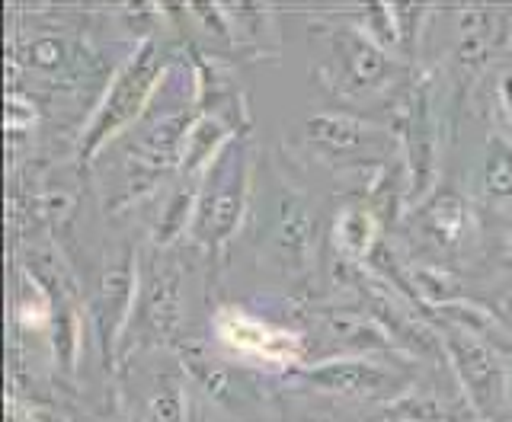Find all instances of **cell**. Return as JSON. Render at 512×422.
Here are the masks:
<instances>
[{
  "mask_svg": "<svg viewBox=\"0 0 512 422\" xmlns=\"http://www.w3.org/2000/svg\"><path fill=\"white\" fill-rule=\"evenodd\" d=\"M436 116H432V96L429 87L420 84L407 96V109H404V135H407V154H410V170H413V183L416 192L413 196H423L432 180V167H436Z\"/></svg>",
  "mask_w": 512,
  "mask_h": 422,
  "instance_id": "obj_11",
  "label": "cell"
},
{
  "mask_svg": "<svg viewBox=\"0 0 512 422\" xmlns=\"http://www.w3.org/2000/svg\"><path fill=\"white\" fill-rule=\"evenodd\" d=\"M464 227H468V205L458 196H452V192L439 196L423 215V231L436 240L439 247H455L464 237Z\"/></svg>",
  "mask_w": 512,
  "mask_h": 422,
  "instance_id": "obj_13",
  "label": "cell"
},
{
  "mask_svg": "<svg viewBox=\"0 0 512 422\" xmlns=\"http://www.w3.org/2000/svg\"><path fill=\"white\" fill-rule=\"evenodd\" d=\"M170 61V45L160 36H148L138 42L132 58L112 74L100 106L93 109V119L87 122L84 135H80V157L93 160L96 151L109 148L119 135H125L128 125L141 122V116L148 112L151 93L170 74Z\"/></svg>",
  "mask_w": 512,
  "mask_h": 422,
  "instance_id": "obj_1",
  "label": "cell"
},
{
  "mask_svg": "<svg viewBox=\"0 0 512 422\" xmlns=\"http://www.w3.org/2000/svg\"><path fill=\"white\" fill-rule=\"evenodd\" d=\"M215 333L228 349L240 355H253V359L263 362H298L304 355V343L298 333L256 320L240 311V307H221L215 314Z\"/></svg>",
  "mask_w": 512,
  "mask_h": 422,
  "instance_id": "obj_8",
  "label": "cell"
},
{
  "mask_svg": "<svg viewBox=\"0 0 512 422\" xmlns=\"http://www.w3.org/2000/svg\"><path fill=\"white\" fill-rule=\"evenodd\" d=\"M148 419L151 422H183V394L173 378H157L148 397Z\"/></svg>",
  "mask_w": 512,
  "mask_h": 422,
  "instance_id": "obj_16",
  "label": "cell"
},
{
  "mask_svg": "<svg viewBox=\"0 0 512 422\" xmlns=\"http://www.w3.org/2000/svg\"><path fill=\"white\" fill-rule=\"evenodd\" d=\"M266 250L285 272H304L314 259L317 218L308 199L288 186H272L266 192Z\"/></svg>",
  "mask_w": 512,
  "mask_h": 422,
  "instance_id": "obj_5",
  "label": "cell"
},
{
  "mask_svg": "<svg viewBox=\"0 0 512 422\" xmlns=\"http://www.w3.org/2000/svg\"><path fill=\"white\" fill-rule=\"evenodd\" d=\"M250 199V148L244 138H231L199 180L196 211L189 234L205 250H218L244 221Z\"/></svg>",
  "mask_w": 512,
  "mask_h": 422,
  "instance_id": "obj_3",
  "label": "cell"
},
{
  "mask_svg": "<svg viewBox=\"0 0 512 422\" xmlns=\"http://www.w3.org/2000/svg\"><path fill=\"white\" fill-rule=\"evenodd\" d=\"M496 103H500V112H503V122L512 135V68L500 71L496 77Z\"/></svg>",
  "mask_w": 512,
  "mask_h": 422,
  "instance_id": "obj_18",
  "label": "cell"
},
{
  "mask_svg": "<svg viewBox=\"0 0 512 422\" xmlns=\"http://www.w3.org/2000/svg\"><path fill=\"white\" fill-rule=\"evenodd\" d=\"M487 314L512 333V266L487 291Z\"/></svg>",
  "mask_w": 512,
  "mask_h": 422,
  "instance_id": "obj_17",
  "label": "cell"
},
{
  "mask_svg": "<svg viewBox=\"0 0 512 422\" xmlns=\"http://www.w3.org/2000/svg\"><path fill=\"white\" fill-rule=\"evenodd\" d=\"M74 45L61 36V32H45V36H32L23 45V61L32 71L39 74H64L68 68H74Z\"/></svg>",
  "mask_w": 512,
  "mask_h": 422,
  "instance_id": "obj_14",
  "label": "cell"
},
{
  "mask_svg": "<svg viewBox=\"0 0 512 422\" xmlns=\"http://www.w3.org/2000/svg\"><path fill=\"white\" fill-rule=\"evenodd\" d=\"M189 128L192 122L183 112H160V116L144 112L141 122L132 125V132L112 141V148H119V205L151 192L173 167L183 164Z\"/></svg>",
  "mask_w": 512,
  "mask_h": 422,
  "instance_id": "obj_2",
  "label": "cell"
},
{
  "mask_svg": "<svg viewBox=\"0 0 512 422\" xmlns=\"http://www.w3.org/2000/svg\"><path fill=\"white\" fill-rule=\"evenodd\" d=\"M330 68L327 77L343 96H372L394 77L388 48L368 39L359 26H333L330 32Z\"/></svg>",
  "mask_w": 512,
  "mask_h": 422,
  "instance_id": "obj_6",
  "label": "cell"
},
{
  "mask_svg": "<svg viewBox=\"0 0 512 422\" xmlns=\"http://www.w3.org/2000/svg\"><path fill=\"white\" fill-rule=\"evenodd\" d=\"M480 183H484V196L493 205L512 208V138H506L503 132H496L487 144Z\"/></svg>",
  "mask_w": 512,
  "mask_h": 422,
  "instance_id": "obj_12",
  "label": "cell"
},
{
  "mask_svg": "<svg viewBox=\"0 0 512 422\" xmlns=\"http://www.w3.org/2000/svg\"><path fill=\"white\" fill-rule=\"evenodd\" d=\"M336 247H340L349 259H362L375 240V218L365 208H346L336 218Z\"/></svg>",
  "mask_w": 512,
  "mask_h": 422,
  "instance_id": "obj_15",
  "label": "cell"
},
{
  "mask_svg": "<svg viewBox=\"0 0 512 422\" xmlns=\"http://www.w3.org/2000/svg\"><path fill=\"white\" fill-rule=\"evenodd\" d=\"M304 381L317 391L343 394V397H384L391 387H400L394 371L381 368L368 359H333L304 368Z\"/></svg>",
  "mask_w": 512,
  "mask_h": 422,
  "instance_id": "obj_10",
  "label": "cell"
},
{
  "mask_svg": "<svg viewBox=\"0 0 512 422\" xmlns=\"http://www.w3.org/2000/svg\"><path fill=\"white\" fill-rule=\"evenodd\" d=\"M304 135L317 151L340 160H359V154L384 157V151H388V135L381 128L343 116V112H320V116L308 119L304 122Z\"/></svg>",
  "mask_w": 512,
  "mask_h": 422,
  "instance_id": "obj_9",
  "label": "cell"
},
{
  "mask_svg": "<svg viewBox=\"0 0 512 422\" xmlns=\"http://www.w3.org/2000/svg\"><path fill=\"white\" fill-rule=\"evenodd\" d=\"M138 343H164L183 317V275L157 250L144 253L138 269V304L132 307Z\"/></svg>",
  "mask_w": 512,
  "mask_h": 422,
  "instance_id": "obj_4",
  "label": "cell"
},
{
  "mask_svg": "<svg viewBox=\"0 0 512 422\" xmlns=\"http://www.w3.org/2000/svg\"><path fill=\"white\" fill-rule=\"evenodd\" d=\"M445 346L461 375V384L468 387V397L474 407L484 416L500 413L509 397V371L500 355H496V349L468 327L448 330Z\"/></svg>",
  "mask_w": 512,
  "mask_h": 422,
  "instance_id": "obj_7",
  "label": "cell"
}]
</instances>
